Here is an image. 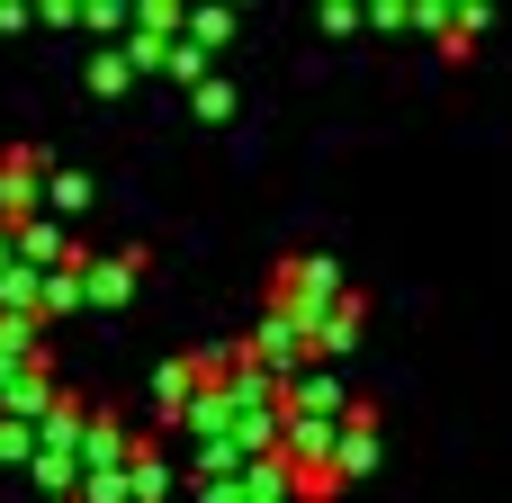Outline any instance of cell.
Masks as SVG:
<instances>
[{
  "label": "cell",
  "instance_id": "obj_8",
  "mask_svg": "<svg viewBox=\"0 0 512 503\" xmlns=\"http://www.w3.org/2000/svg\"><path fill=\"white\" fill-rule=\"evenodd\" d=\"M81 81H90V90H99V99H117V90H135V81H144V72H135V63H126V45H99V54H90V63H81Z\"/></svg>",
  "mask_w": 512,
  "mask_h": 503
},
{
  "label": "cell",
  "instance_id": "obj_10",
  "mask_svg": "<svg viewBox=\"0 0 512 503\" xmlns=\"http://www.w3.org/2000/svg\"><path fill=\"white\" fill-rule=\"evenodd\" d=\"M135 503H171V459L153 441H135Z\"/></svg>",
  "mask_w": 512,
  "mask_h": 503
},
{
  "label": "cell",
  "instance_id": "obj_3",
  "mask_svg": "<svg viewBox=\"0 0 512 503\" xmlns=\"http://www.w3.org/2000/svg\"><path fill=\"white\" fill-rule=\"evenodd\" d=\"M18 261H27V270H45V279H54V270H90V252L63 234V216H36V225H18Z\"/></svg>",
  "mask_w": 512,
  "mask_h": 503
},
{
  "label": "cell",
  "instance_id": "obj_4",
  "mask_svg": "<svg viewBox=\"0 0 512 503\" xmlns=\"http://www.w3.org/2000/svg\"><path fill=\"white\" fill-rule=\"evenodd\" d=\"M351 405H360V396L342 387V369H306V378L288 387V414H315V423H342Z\"/></svg>",
  "mask_w": 512,
  "mask_h": 503
},
{
  "label": "cell",
  "instance_id": "obj_9",
  "mask_svg": "<svg viewBox=\"0 0 512 503\" xmlns=\"http://www.w3.org/2000/svg\"><path fill=\"white\" fill-rule=\"evenodd\" d=\"M81 207H90V180H81L72 162H54V180H45V216H63V225H72Z\"/></svg>",
  "mask_w": 512,
  "mask_h": 503
},
{
  "label": "cell",
  "instance_id": "obj_11",
  "mask_svg": "<svg viewBox=\"0 0 512 503\" xmlns=\"http://www.w3.org/2000/svg\"><path fill=\"white\" fill-rule=\"evenodd\" d=\"M36 459H45V432H36V423H9V414H0V468H36Z\"/></svg>",
  "mask_w": 512,
  "mask_h": 503
},
{
  "label": "cell",
  "instance_id": "obj_13",
  "mask_svg": "<svg viewBox=\"0 0 512 503\" xmlns=\"http://www.w3.org/2000/svg\"><path fill=\"white\" fill-rule=\"evenodd\" d=\"M189 108H198V117H207V126H234V81H225V72H216V81H207V90H189Z\"/></svg>",
  "mask_w": 512,
  "mask_h": 503
},
{
  "label": "cell",
  "instance_id": "obj_15",
  "mask_svg": "<svg viewBox=\"0 0 512 503\" xmlns=\"http://www.w3.org/2000/svg\"><path fill=\"white\" fill-rule=\"evenodd\" d=\"M324 27H333V36H360V27H369V9H351V0H333V9H324Z\"/></svg>",
  "mask_w": 512,
  "mask_h": 503
},
{
  "label": "cell",
  "instance_id": "obj_12",
  "mask_svg": "<svg viewBox=\"0 0 512 503\" xmlns=\"http://www.w3.org/2000/svg\"><path fill=\"white\" fill-rule=\"evenodd\" d=\"M135 36H189V9L180 0H135Z\"/></svg>",
  "mask_w": 512,
  "mask_h": 503
},
{
  "label": "cell",
  "instance_id": "obj_6",
  "mask_svg": "<svg viewBox=\"0 0 512 503\" xmlns=\"http://www.w3.org/2000/svg\"><path fill=\"white\" fill-rule=\"evenodd\" d=\"M360 324H369V297H351L342 315H324V324H315V369H342V360L360 351Z\"/></svg>",
  "mask_w": 512,
  "mask_h": 503
},
{
  "label": "cell",
  "instance_id": "obj_1",
  "mask_svg": "<svg viewBox=\"0 0 512 503\" xmlns=\"http://www.w3.org/2000/svg\"><path fill=\"white\" fill-rule=\"evenodd\" d=\"M360 288L342 279V261L333 252H288V261H270V279H261V315H288V324H324V315H342Z\"/></svg>",
  "mask_w": 512,
  "mask_h": 503
},
{
  "label": "cell",
  "instance_id": "obj_7",
  "mask_svg": "<svg viewBox=\"0 0 512 503\" xmlns=\"http://www.w3.org/2000/svg\"><path fill=\"white\" fill-rule=\"evenodd\" d=\"M369 468H378V405L360 396V405L342 414V486H351V477H369Z\"/></svg>",
  "mask_w": 512,
  "mask_h": 503
},
{
  "label": "cell",
  "instance_id": "obj_5",
  "mask_svg": "<svg viewBox=\"0 0 512 503\" xmlns=\"http://www.w3.org/2000/svg\"><path fill=\"white\" fill-rule=\"evenodd\" d=\"M135 279H144V252H90V306H99V315L126 306Z\"/></svg>",
  "mask_w": 512,
  "mask_h": 503
},
{
  "label": "cell",
  "instance_id": "obj_2",
  "mask_svg": "<svg viewBox=\"0 0 512 503\" xmlns=\"http://www.w3.org/2000/svg\"><path fill=\"white\" fill-rule=\"evenodd\" d=\"M45 180H54V162H45L36 144H0V225H9V234L45 216Z\"/></svg>",
  "mask_w": 512,
  "mask_h": 503
},
{
  "label": "cell",
  "instance_id": "obj_14",
  "mask_svg": "<svg viewBox=\"0 0 512 503\" xmlns=\"http://www.w3.org/2000/svg\"><path fill=\"white\" fill-rule=\"evenodd\" d=\"M225 36H234V9H189V45H207V54H216Z\"/></svg>",
  "mask_w": 512,
  "mask_h": 503
}]
</instances>
